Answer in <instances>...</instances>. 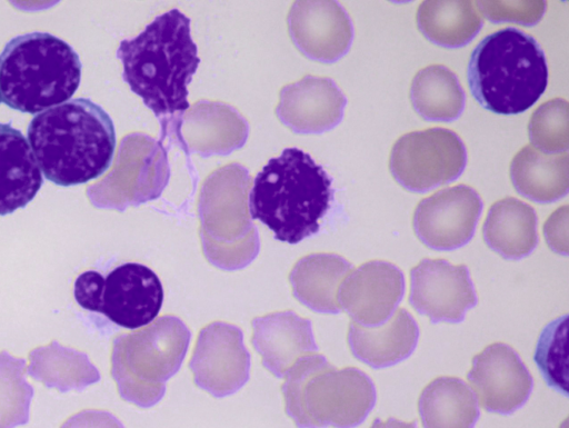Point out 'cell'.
<instances>
[{
  "label": "cell",
  "mask_w": 569,
  "mask_h": 428,
  "mask_svg": "<svg viewBox=\"0 0 569 428\" xmlns=\"http://www.w3.org/2000/svg\"><path fill=\"white\" fill-rule=\"evenodd\" d=\"M42 181L27 138L10 123H0V216L24 208Z\"/></svg>",
  "instance_id": "cell-17"
},
{
  "label": "cell",
  "mask_w": 569,
  "mask_h": 428,
  "mask_svg": "<svg viewBox=\"0 0 569 428\" xmlns=\"http://www.w3.org/2000/svg\"><path fill=\"white\" fill-rule=\"evenodd\" d=\"M409 96L415 111L428 121L457 120L466 104L458 77L443 64L419 70L411 81Z\"/></svg>",
  "instance_id": "cell-23"
},
{
  "label": "cell",
  "mask_w": 569,
  "mask_h": 428,
  "mask_svg": "<svg viewBox=\"0 0 569 428\" xmlns=\"http://www.w3.org/2000/svg\"><path fill=\"white\" fill-rule=\"evenodd\" d=\"M33 156L46 179L76 186L97 179L113 159L116 130L103 108L76 98L37 113L27 129Z\"/></svg>",
  "instance_id": "cell-2"
},
{
  "label": "cell",
  "mask_w": 569,
  "mask_h": 428,
  "mask_svg": "<svg viewBox=\"0 0 569 428\" xmlns=\"http://www.w3.org/2000/svg\"><path fill=\"white\" fill-rule=\"evenodd\" d=\"M311 17L313 57L332 62L345 56L353 40V26L342 6L337 2L317 3Z\"/></svg>",
  "instance_id": "cell-24"
},
{
  "label": "cell",
  "mask_w": 569,
  "mask_h": 428,
  "mask_svg": "<svg viewBox=\"0 0 569 428\" xmlns=\"http://www.w3.org/2000/svg\"><path fill=\"white\" fill-rule=\"evenodd\" d=\"M409 303L431 324L462 321L478 303L469 268L446 259H422L410 270Z\"/></svg>",
  "instance_id": "cell-10"
},
{
  "label": "cell",
  "mask_w": 569,
  "mask_h": 428,
  "mask_svg": "<svg viewBox=\"0 0 569 428\" xmlns=\"http://www.w3.org/2000/svg\"><path fill=\"white\" fill-rule=\"evenodd\" d=\"M104 277L94 270L79 275L74 282L73 295L77 303L89 311L98 312Z\"/></svg>",
  "instance_id": "cell-28"
},
{
  "label": "cell",
  "mask_w": 569,
  "mask_h": 428,
  "mask_svg": "<svg viewBox=\"0 0 569 428\" xmlns=\"http://www.w3.org/2000/svg\"><path fill=\"white\" fill-rule=\"evenodd\" d=\"M467 80L470 93L485 109L517 115L533 106L548 83V67L539 42L508 27L486 36L472 50Z\"/></svg>",
  "instance_id": "cell-4"
},
{
  "label": "cell",
  "mask_w": 569,
  "mask_h": 428,
  "mask_svg": "<svg viewBox=\"0 0 569 428\" xmlns=\"http://www.w3.org/2000/svg\"><path fill=\"white\" fill-rule=\"evenodd\" d=\"M162 301L163 288L158 276L147 266L128 262L116 267L104 278L98 312L133 330L153 321Z\"/></svg>",
  "instance_id": "cell-14"
},
{
  "label": "cell",
  "mask_w": 569,
  "mask_h": 428,
  "mask_svg": "<svg viewBox=\"0 0 569 428\" xmlns=\"http://www.w3.org/2000/svg\"><path fill=\"white\" fill-rule=\"evenodd\" d=\"M73 48L48 32L10 39L0 53V103L36 115L69 101L81 81Z\"/></svg>",
  "instance_id": "cell-5"
},
{
  "label": "cell",
  "mask_w": 569,
  "mask_h": 428,
  "mask_svg": "<svg viewBox=\"0 0 569 428\" xmlns=\"http://www.w3.org/2000/svg\"><path fill=\"white\" fill-rule=\"evenodd\" d=\"M190 22L181 11L171 9L137 37L122 40L117 50L124 82L158 118L162 135L169 125L179 126L190 107L187 86L200 63Z\"/></svg>",
  "instance_id": "cell-1"
},
{
  "label": "cell",
  "mask_w": 569,
  "mask_h": 428,
  "mask_svg": "<svg viewBox=\"0 0 569 428\" xmlns=\"http://www.w3.org/2000/svg\"><path fill=\"white\" fill-rule=\"evenodd\" d=\"M352 265L336 253H313L300 259L289 280L302 305L321 313H339L338 291Z\"/></svg>",
  "instance_id": "cell-20"
},
{
  "label": "cell",
  "mask_w": 569,
  "mask_h": 428,
  "mask_svg": "<svg viewBox=\"0 0 569 428\" xmlns=\"http://www.w3.org/2000/svg\"><path fill=\"white\" fill-rule=\"evenodd\" d=\"M567 318L561 316L549 322L539 337L533 359L546 382L567 395Z\"/></svg>",
  "instance_id": "cell-26"
},
{
  "label": "cell",
  "mask_w": 569,
  "mask_h": 428,
  "mask_svg": "<svg viewBox=\"0 0 569 428\" xmlns=\"http://www.w3.org/2000/svg\"><path fill=\"white\" fill-rule=\"evenodd\" d=\"M251 325L252 345L264 368L277 378H283L298 359L318 350L311 321L292 310L257 317Z\"/></svg>",
  "instance_id": "cell-15"
},
{
  "label": "cell",
  "mask_w": 569,
  "mask_h": 428,
  "mask_svg": "<svg viewBox=\"0 0 569 428\" xmlns=\"http://www.w3.org/2000/svg\"><path fill=\"white\" fill-rule=\"evenodd\" d=\"M281 387L286 414L298 428H355L377 400L371 378L356 367L332 366L323 355L301 357Z\"/></svg>",
  "instance_id": "cell-6"
},
{
  "label": "cell",
  "mask_w": 569,
  "mask_h": 428,
  "mask_svg": "<svg viewBox=\"0 0 569 428\" xmlns=\"http://www.w3.org/2000/svg\"><path fill=\"white\" fill-rule=\"evenodd\" d=\"M476 6L492 22L512 21L525 26L538 23L547 8L545 1H478Z\"/></svg>",
  "instance_id": "cell-27"
},
{
  "label": "cell",
  "mask_w": 569,
  "mask_h": 428,
  "mask_svg": "<svg viewBox=\"0 0 569 428\" xmlns=\"http://www.w3.org/2000/svg\"><path fill=\"white\" fill-rule=\"evenodd\" d=\"M419 31L432 43L460 48L481 30L482 16L471 1H423L416 14Z\"/></svg>",
  "instance_id": "cell-22"
},
{
  "label": "cell",
  "mask_w": 569,
  "mask_h": 428,
  "mask_svg": "<svg viewBox=\"0 0 569 428\" xmlns=\"http://www.w3.org/2000/svg\"><path fill=\"white\" fill-rule=\"evenodd\" d=\"M482 208V199L472 187L462 183L448 187L417 205L412 228L428 248L455 250L473 237Z\"/></svg>",
  "instance_id": "cell-9"
},
{
  "label": "cell",
  "mask_w": 569,
  "mask_h": 428,
  "mask_svg": "<svg viewBox=\"0 0 569 428\" xmlns=\"http://www.w3.org/2000/svg\"><path fill=\"white\" fill-rule=\"evenodd\" d=\"M423 428H475L480 411L472 389L460 378L431 380L418 399Z\"/></svg>",
  "instance_id": "cell-21"
},
{
  "label": "cell",
  "mask_w": 569,
  "mask_h": 428,
  "mask_svg": "<svg viewBox=\"0 0 569 428\" xmlns=\"http://www.w3.org/2000/svg\"><path fill=\"white\" fill-rule=\"evenodd\" d=\"M370 428H417L416 421H402L397 418L390 417L387 420L379 418L375 419Z\"/></svg>",
  "instance_id": "cell-31"
},
{
  "label": "cell",
  "mask_w": 569,
  "mask_h": 428,
  "mask_svg": "<svg viewBox=\"0 0 569 428\" xmlns=\"http://www.w3.org/2000/svg\"><path fill=\"white\" fill-rule=\"evenodd\" d=\"M569 103L555 98L539 106L528 123L531 146L546 153L567 152L569 148Z\"/></svg>",
  "instance_id": "cell-25"
},
{
  "label": "cell",
  "mask_w": 569,
  "mask_h": 428,
  "mask_svg": "<svg viewBox=\"0 0 569 428\" xmlns=\"http://www.w3.org/2000/svg\"><path fill=\"white\" fill-rule=\"evenodd\" d=\"M331 182L309 153L287 148L256 176L250 217L264 223L277 240L298 243L319 231L332 200Z\"/></svg>",
  "instance_id": "cell-3"
},
{
  "label": "cell",
  "mask_w": 569,
  "mask_h": 428,
  "mask_svg": "<svg viewBox=\"0 0 569 428\" xmlns=\"http://www.w3.org/2000/svg\"><path fill=\"white\" fill-rule=\"evenodd\" d=\"M568 206L558 208L545 222L543 235L550 249L568 255L567 243Z\"/></svg>",
  "instance_id": "cell-29"
},
{
  "label": "cell",
  "mask_w": 569,
  "mask_h": 428,
  "mask_svg": "<svg viewBox=\"0 0 569 428\" xmlns=\"http://www.w3.org/2000/svg\"><path fill=\"white\" fill-rule=\"evenodd\" d=\"M467 379L481 407L510 415L529 399L533 379L518 352L509 345L495 342L472 358Z\"/></svg>",
  "instance_id": "cell-12"
},
{
  "label": "cell",
  "mask_w": 569,
  "mask_h": 428,
  "mask_svg": "<svg viewBox=\"0 0 569 428\" xmlns=\"http://www.w3.org/2000/svg\"><path fill=\"white\" fill-rule=\"evenodd\" d=\"M189 368L194 384L216 398L238 391L248 381L250 368L241 329L223 321L203 327Z\"/></svg>",
  "instance_id": "cell-11"
},
{
  "label": "cell",
  "mask_w": 569,
  "mask_h": 428,
  "mask_svg": "<svg viewBox=\"0 0 569 428\" xmlns=\"http://www.w3.org/2000/svg\"><path fill=\"white\" fill-rule=\"evenodd\" d=\"M62 428H124L111 414L106 411H87L67 422Z\"/></svg>",
  "instance_id": "cell-30"
},
{
  "label": "cell",
  "mask_w": 569,
  "mask_h": 428,
  "mask_svg": "<svg viewBox=\"0 0 569 428\" xmlns=\"http://www.w3.org/2000/svg\"><path fill=\"white\" fill-rule=\"evenodd\" d=\"M191 338L188 327L166 315L116 340L113 377L121 397L141 408L161 400L166 382L180 368Z\"/></svg>",
  "instance_id": "cell-7"
},
{
  "label": "cell",
  "mask_w": 569,
  "mask_h": 428,
  "mask_svg": "<svg viewBox=\"0 0 569 428\" xmlns=\"http://www.w3.org/2000/svg\"><path fill=\"white\" fill-rule=\"evenodd\" d=\"M467 165L461 138L446 128H430L401 136L393 145L389 169L411 192H427L457 180Z\"/></svg>",
  "instance_id": "cell-8"
},
{
  "label": "cell",
  "mask_w": 569,
  "mask_h": 428,
  "mask_svg": "<svg viewBox=\"0 0 569 428\" xmlns=\"http://www.w3.org/2000/svg\"><path fill=\"white\" fill-rule=\"evenodd\" d=\"M348 345L352 356L373 369H382L407 359L416 349L419 327L405 308L378 327L349 325Z\"/></svg>",
  "instance_id": "cell-16"
},
{
  "label": "cell",
  "mask_w": 569,
  "mask_h": 428,
  "mask_svg": "<svg viewBox=\"0 0 569 428\" xmlns=\"http://www.w3.org/2000/svg\"><path fill=\"white\" fill-rule=\"evenodd\" d=\"M538 217L528 203L507 197L488 210L482 237L486 245L505 259L517 260L529 256L538 245Z\"/></svg>",
  "instance_id": "cell-18"
},
{
  "label": "cell",
  "mask_w": 569,
  "mask_h": 428,
  "mask_svg": "<svg viewBox=\"0 0 569 428\" xmlns=\"http://www.w3.org/2000/svg\"><path fill=\"white\" fill-rule=\"evenodd\" d=\"M403 295V272L389 261L370 260L346 276L338 302L353 322L378 327L391 318Z\"/></svg>",
  "instance_id": "cell-13"
},
{
  "label": "cell",
  "mask_w": 569,
  "mask_h": 428,
  "mask_svg": "<svg viewBox=\"0 0 569 428\" xmlns=\"http://www.w3.org/2000/svg\"><path fill=\"white\" fill-rule=\"evenodd\" d=\"M510 179L522 197L538 203L555 202L568 193L569 155L546 153L526 146L510 163Z\"/></svg>",
  "instance_id": "cell-19"
}]
</instances>
